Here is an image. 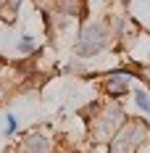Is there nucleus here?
Wrapping results in <instances>:
<instances>
[{
	"mask_svg": "<svg viewBox=\"0 0 150 153\" xmlns=\"http://www.w3.org/2000/svg\"><path fill=\"white\" fill-rule=\"evenodd\" d=\"M126 82H129V74H116L111 82H108V92H113V95L124 92L126 90Z\"/></svg>",
	"mask_w": 150,
	"mask_h": 153,
	"instance_id": "5",
	"label": "nucleus"
},
{
	"mask_svg": "<svg viewBox=\"0 0 150 153\" xmlns=\"http://www.w3.org/2000/svg\"><path fill=\"white\" fill-rule=\"evenodd\" d=\"M21 153H50V143L45 137H40V135L27 137L21 143Z\"/></svg>",
	"mask_w": 150,
	"mask_h": 153,
	"instance_id": "3",
	"label": "nucleus"
},
{
	"mask_svg": "<svg viewBox=\"0 0 150 153\" xmlns=\"http://www.w3.org/2000/svg\"><path fill=\"white\" fill-rule=\"evenodd\" d=\"M137 106L142 108V111H150V100H148V95L142 90H137Z\"/></svg>",
	"mask_w": 150,
	"mask_h": 153,
	"instance_id": "8",
	"label": "nucleus"
},
{
	"mask_svg": "<svg viewBox=\"0 0 150 153\" xmlns=\"http://www.w3.org/2000/svg\"><path fill=\"white\" fill-rule=\"evenodd\" d=\"M105 42H108V37H105L103 27H87V29L82 32V37H79V53L82 56H92V53H98V50H103Z\"/></svg>",
	"mask_w": 150,
	"mask_h": 153,
	"instance_id": "1",
	"label": "nucleus"
},
{
	"mask_svg": "<svg viewBox=\"0 0 150 153\" xmlns=\"http://www.w3.org/2000/svg\"><path fill=\"white\" fill-rule=\"evenodd\" d=\"M3 3H5V0H0V5H3Z\"/></svg>",
	"mask_w": 150,
	"mask_h": 153,
	"instance_id": "10",
	"label": "nucleus"
},
{
	"mask_svg": "<svg viewBox=\"0 0 150 153\" xmlns=\"http://www.w3.org/2000/svg\"><path fill=\"white\" fill-rule=\"evenodd\" d=\"M32 48H34V37H32V34H24V37H21V42H18V50H21V53H27V50H32Z\"/></svg>",
	"mask_w": 150,
	"mask_h": 153,
	"instance_id": "7",
	"label": "nucleus"
},
{
	"mask_svg": "<svg viewBox=\"0 0 150 153\" xmlns=\"http://www.w3.org/2000/svg\"><path fill=\"white\" fill-rule=\"evenodd\" d=\"M13 129H16V116H8V122H5V132L11 135Z\"/></svg>",
	"mask_w": 150,
	"mask_h": 153,
	"instance_id": "9",
	"label": "nucleus"
},
{
	"mask_svg": "<svg viewBox=\"0 0 150 153\" xmlns=\"http://www.w3.org/2000/svg\"><path fill=\"white\" fill-rule=\"evenodd\" d=\"M145 135V129L134 124V127H126L124 132H121V137L116 140V153H132V148H137V143L142 140Z\"/></svg>",
	"mask_w": 150,
	"mask_h": 153,
	"instance_id": "2",
	"label": "nucleus"
},
{
	"mask_svg": "<svg viewBox=\"0 0 150 153\" xmlns=\"http://www.w3.org/2000/svg\"><path fill=\"white\" fill-rule=\"evenodd\" d=\"M18 3H21V0H5V3L0 5V16H3L5 21H13L16 11H18Z\"/></svg>",
	"mask_w": 150,
	"mask_h": 153,
	"instance_id": "6",
	"label": "nucleus"
},
{
	"mask_svg": "<svg viewBox=\"0 0 150 153\" xmlns=\"http://www.w3.org/2000/svg\"><path fill=\"white\" fill-rule=\"evenodd\" d=\"M119 124H121V111H113V108H111V111H105L103 124H100L98 129H100V135H105V137H108V135H111Z\"/></svg>",
	"mask_w": 150,
	"mask_h": 153,
	"instance_id": "4",
	"label": "nucleus"
}]
</instances>
